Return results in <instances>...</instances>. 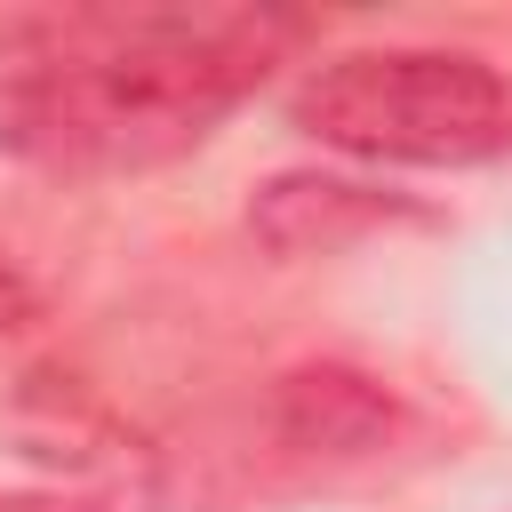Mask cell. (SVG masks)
<instances>
[{
	"mask_svg": "<svg viewBox=\"0 0 512 512\" xmlns=\"http://www.w3.org/2000/svg\"><path fill=\"white\" fill-rule=\"evenodd\" d=\"M296 40L288 16H80L0 72V152L48 176H144L208 144Z\"/></svg>",
	"mask_w": 512,
	"mask_h": 512,
	"instance_id": "6da1fadb",
	"label": "cell"
},
{
	"mask_svg": "<svg viewBox=\"0 0 512 512\" xmlns=\"http://www.w3.org/2000/svg\"><path fill=\"white\" fill-rule=\"evenodd\" d=\"M288 120L352 160L464 168L512 144V88L464 48H352L296 80Z\"/></svg>",
	"mask_w": 512,
	"mask_h": 512,
	"instance_id": "7a4b0ae2",
	"label": "cell"
},
{
	"mask_svg": "<svg viewBox=\"0 0 512 512\" xmlns=\"http://www.w3.org/2000/svg\"><path fill=\"white\" fill-rule=\"evenodd\" d=\"M32 312H40V296H32V280H24V272H16L8 256H0V336H8V328H24Z\"/></svg>",
	"mask_w": 512,
	"mask_h": 512,
	"instance_id": "3957f363",
	"label": "cell"
},
{
	"mask_svg": "<svg viewBox=\"0 0 512 512\" xmlns=\"http://www.w3.org/2000/svg\"><path fill=\"white\" fill-rule=\"evenodd\" d=\"M0 512H96V504L64 488H0Z\"/></svg>",
	"mask_w": 512,
	"mask_h": 512,
	"instance_id": "277c9868",
	"label": "cell"
}]
</instances>
